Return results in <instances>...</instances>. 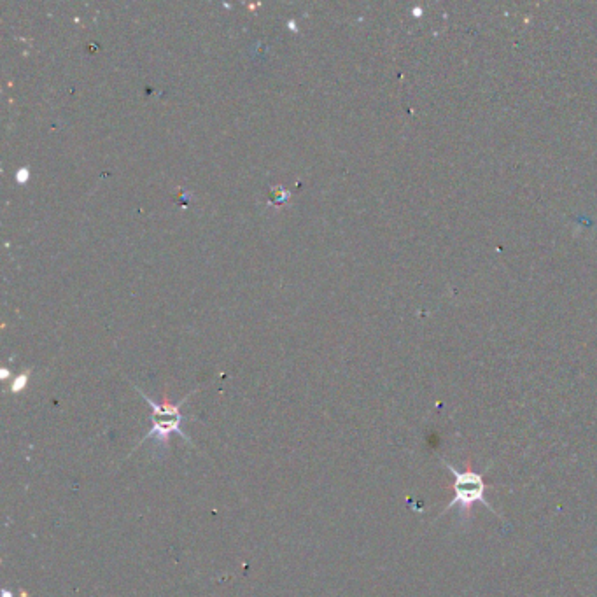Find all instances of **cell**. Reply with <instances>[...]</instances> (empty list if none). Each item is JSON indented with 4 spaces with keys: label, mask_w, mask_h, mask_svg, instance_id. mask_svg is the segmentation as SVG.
I'll return each instance as SVG.
<instances>
[{
    "label": "cell",
    "mask_w": 597,
    "mask_h": 597,
    "mask_svg": "<svg viewBox=\"0 0 597 597\" xmlns=\"http://www.w3.org/2000/svg\"><path fill=\"white\" fill-rule=\"evenodd\" d=\"M139 393L146 398L149 407L153 408V414H151L153 428H151V431H149L146 438H144L139 445L148 442L149 438H153V440H155L156 443H160V445H167L172 433H177V435L186 438V442H190V436L186 435L183 428H181L184 421L183 414H181V407H183L184 401H181L179 405H169V403L158 405V403H155V401L151 400V398L142 393V391H139Z\"/></svg>",
    "instance_id": "7a4b0ae2"
},
{
    "label": "cell",
    "mask_w": 597,
    "mask_h": 597,
    "mask_svg": "<svg viewBox=\"0 0 597 597\" xmlns=\"http://www.w3.org/2000/svg\"><path fill=\"white\" fill-rule=\"evenodd\" d=\"M445 466L450 471V475L454 477V482L445 487V491L452 492V499H450L449 505L445 506V512L443 513H447L454 506H457L464 517H468V513L473 510V506L477 505V503H482L494 515H498V512L485 499V492L492 489V485L485 484L484 475L473 468L471 457L466 459V470H457V468H454L447 461H445Z\"/></svg>",
    "instance_id": "6da1fadb"
},
{
    "label": "cell",
    "mask_w": 597,
    "mask_h": 597,
    "mask_svg": "<svg viewBox=\"0 0 597 597\" xmlns=\"http://www.w3.org/2000/svg\"><path fill=\"white\" fill-rule=\"evenodd\" d=\"M27 386V375H20L18 379L13 382V393H18V391H22L23 387Z\"/></svg>",
    "instance_id": "3957f363"
}]
</instances>
